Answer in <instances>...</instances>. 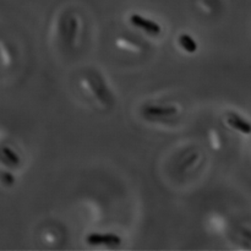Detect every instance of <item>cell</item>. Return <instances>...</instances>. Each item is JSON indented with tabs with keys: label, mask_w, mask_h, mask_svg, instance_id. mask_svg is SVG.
<instances>
[{
	"label": "cell",
	"mask_w": 251,
	"mask_h": 251,
	"mask_svg": "<svg viewBox=\"0 0 251 251\" xmlns=\"http://www.w3.org/2000/svg\"><path fill=\"white\" fill-rule=\"evenodd\" d=\"M0 157H1L2 161H5V164H7V166L15 167L20 164V157L9 147L0 149Z\"/></svg>",
	"instance_id": "cell-8"
},
{
	"label": "cell",
	"mask_w": 251,
	"mask_h": 251,
	"mask_svg": "<svg viewBox=\"0 0 251 251\" xmlns=\"http://www.w3.org/2000/svg\"><path fill=\"white\" fill-rule=\"evenodd\" d=\"M78 32V21L75 16L64 17L61 20L60 33L66 47H73Z\"/></svg>",
	"instance_id": "cell-2"
},
{
	"label": "cell",
	"mask_w": 251,
	"mask_h": 251,
	"mask_svg": "<svg viewBox=\"0 0 251 251\" xmlns=\"http://www.w3.org/2000/svg\"><path fill=\"white\" fill-rule=\"evenodd\" d=\"M85 81L88 88L96 98L102 103L104 107H112L114 104V96L108 87L104 77L97 70H87L85 73Z\"/></svg>",
	"instance_id": "cell-1"
},
{
	"label": "cell",
	"mask_w": 251,
	"mask_h": 251,
	"mask_svg": "<svg viewBox=\"0 0 251 251\" xmlns=\"http://www.w3.org/2000/svg\"><path fill=\"white\" fill-rule=\"evenodd\" d=\"M179 44H180L181 48L189 54H194L196 50H198V43H196L195 39L191 36H189L188 33H183L179 36L178 38Z\"/></svg>",
	"instance_id": "cell-7"
},
{
	"label": "cell",
	"mask_w": 251,
	"mask_h": 251,
	"mask_svg": "<svg viewBox=\"0 0 251 251\" xmlns=\"http://www.w3.org/2000/svg\"><path fill=\"white\" fill-rule=\"evenodd\" d=\"M86 242L91 247H100V245H104L108 248H118L122 244V238L117 234H103V233H91L87 238Z\"/></svg>",
	"instance_id": "cell-4"
},
{
	"label": "cell",
	"mask_w": 251,
	"mask_h": 251,
	"mask_svg": "<svg viewBox=\"0 0 251 251\" xmlns=\"http://www.w3.org/2000/svg\"><path fill=\"white\" fill-rule=\"evenodd\" d=\"M1 179H2V183H4L5 185H12V184H14V181H15L14 176H12L10 173L1 174Z\"/></svg>",
	"instance_id": "cell-10"
},
{
	"label": "cell",
	"mask_w": 251,
	"mask_h": 251,
	"mask_svg": "<svg viewBox=\"0 0 251 251\" xmlns=\"http://www.w3.org/2000/svg\"><path fill=\"white\" fill-rule=\"evenodd\" d=\"M199 158H200V154H199L198 152H195V153L189 154V156L186 157V158L184 159L183 162H181V164H180V171H181V172H185L186 169L191 168V167H193L194 164H195L196 162L199 161Z\"/></svg>",
	"instance_id": "cell-9"
},
{
	"label": "cell",
	"mask_w": 251,
	"mask_h": 251,
	"mask_svg": "<svg viewBox=\"0 0 251 251\" xmlns=\"http://www.w3.org/2000/svg\"><path fill=\"white\" fill-rule=\"evenodd\" d=\"M141 112L147 119H158V118H168L176 115L179 113V109L176 105L147 104L142 107Z\"/></svg>",
	"instance_id": "cell-3"
},
{
	"label": "cell",
	"mask_w": 251,
	"mask_h": 251,
	"mask_svg": "<svg viewBox=\"0 0 251 251\" xmlns=\"http://www.w3.org/2000/svg\"><path fill=\"white\" fill-rule=\"evenodd\" d=\"M240 233H242L243 237H244L245 239H248V240H249V242H251V229H247V228H242Z\"/></svg>",
	"instance_id": "cell-11"
},
{
	"label": "cell",
	"mask_w": 251,
	"mask_h": 251,
	"mask_svg": "<svg viewBox=\"0 0 251 251\" xmlns=\"http://www.w3.org/2000/svg\"><path fill=\"white\" fill-rule=\"evenodd\" d=\"M130 22H131L132 26L142 29V31H145L146 33H149L150 36H158L162 32L161 26H159L157 22L146 19V17L141 16V15L139 14H132L131 16H130Z\"/></svg>",
	"instance_id": "cell-5"
},
{
	"label": "cell",
	"mask_w": 251,
	"mask_h": 251,
	"mask_svg": "<svg viewBox=\"0 0 251 251\" xmlns=\"http://www.w3.org/2000/svg\"><path fill=\"white\" fill-rule=\"evenodd\" d=\"M227 123L229 126H232L233 129L238 130V131L243 132L245 135L251 134V123L245 120L244 118H242L240 115H238L237 113H228L227 114Z\"/></svg>",
	"instance_id": "cell-6"
}]
</instances>
